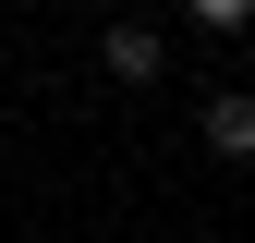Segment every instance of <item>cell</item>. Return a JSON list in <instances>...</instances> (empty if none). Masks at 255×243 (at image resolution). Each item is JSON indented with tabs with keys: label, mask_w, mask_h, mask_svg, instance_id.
<instances>
[{
	"label": "cell",
	"mask_w": 255,
	"mask_h": 243,
	"mask_svg": "<svg viewBox=\"0 0 255 243\" xmlns=\"http://www.w3.org/2000/svg\"><path fill=\"white\" fill-rule=\"evenodd\" d=\"M98 73H110V85H158V73H170V49H158V24H134V12H122L110 37H98Z\"/></svg>",
	"instance_id": "7a4b0ae2"
},
{
	"label": "cell",
	"mask_w": 255,
	"mask_h": 243,
	"mask_svg": "<svg viewBox=\"0 0 255 243\" xmlns=\"http://www.w3.org/2000/svg\"><path fill=\"white\" fill-rule=\"evenodd\" d=\"M182 12H195L207 37H243V24H255V0H182Z\"/></svg>",
	"instance_id": "3957f363"
},
{
	"label": "cell",
	"mask_w": 255,
	"mask_h": 243,
	"mask_svg": "<svg viewBox=\"0 0 255 243\" xmlns=\"http://www.w3.org/2000/svg\"><path fill=\"white\" fill-rule=\"evenodd\" d=\"M195 134H207V158H231V170H255V85H219V98L195 110Z\"/></svg>",
	"instance_id": "6da1fadb"
}]
</instances>
